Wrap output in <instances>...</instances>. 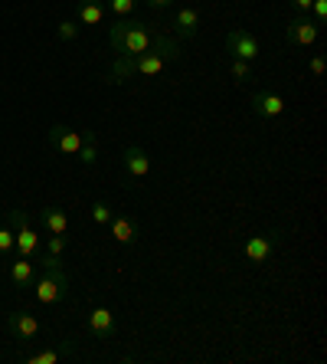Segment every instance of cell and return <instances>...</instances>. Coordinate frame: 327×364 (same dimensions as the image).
I'll return each mask as SVG.
<instances>
[{
  "label": "cell",
  "mask_w": 327,
  "mask_h": 364,
  "mask_svg": "<svg viewBox=\"0 0 327 364\" xmlns=\"http://www.w3.org/2000/svg\"><path fill=\"white\" fill-rule=\"evenodd\" d=\"M324 69H327L324 56H314V60H311V73H314V76H324Z\"/></svg>",
  "instance_id": "27"
},
{
  "label": "cell",
  "mask_w": 327,
  "mask_h": 364,
  "mask_svg": "<svg viewBox=\"0 0 327 364\" xmlns=\"http://www.w3.org/2000/svg\"><path fill=\"white\" fill-rule=\"evenodd\" d=\"M226 50L233 60H259V40H255V33L252 30H245V26H235V30H229L226 36Z\"/></svg>",
  "instance_id": "5"
},
{
  "label": "cell",
  "mask_w": 327,
  "mask_h": 364,
  "mask_svg": "<svg viewBox=\"0 0 327 364\" xmlns=\"http://www.w3.org/2000/svg\"><path fill=\"white\" fill-rule=\"evenodd\" d=\"M66 246H69L66 237H56V233H50V237H46V253H50V256H62V253H66Z\"/></svg>",
  "instance_id": "23"
},
{
  "label": "cell",
  "mask_w": 327,
  "mask_h": 364,
  "mask_svg": "<svg viewBox=\"0 0 327 364\" xmlns=\"http://www.w3.org/2000/svg\"><path fill=\"white\" fill-rule=\"evenodd\" d=\"M111 217H115V213H111V207L105 200H95L92 203V223H95V227H109Z\"/></svg>",
  "instance_id": "19"
},
{
  "label": "cell",
  "mask_w": 327,
  "mask_h": 364,
  "mask_svg": "<svg viewBox=\"0 0 327 364\" xmlns=\"http://www.w3.org/2000/svg\"><path fill=\"white\" fill-rule=\"evenodd\" d=\"M321 40V23L311 20V14H294L288 20V43L294 46H314Z\"/></svg>",
  "instance_id": "6"
},
{
  "label": "cell",
  "mask_w": 327,
  "mask_h": 364,
  "mask_svg": "<svg viewBox=\"0 0 327 364\" xmlns=\"http://www.w3.org/2000/svg\"><path fill=\"white\" fill-rule=\"evenodd\" d=\"M125 174L135 181V184L151 178V158H148L144 148H138V144H128L125 148Z\"/></svg>",
  "instance_id": "7"
},
{
  "label": "cell",
  "mask_w": 327,
  "mask_h": 364,
  "mask_svg": "<svg viewBox=\"0 0 327 364\" xmlns=\"http://www.w3.org/2000/svg\"><path fill=\"white\" fill-rule=\"evenodd\" d=\"M40 223L46 233H56V237H66L69 233V213L62 210V207H43Z\"/></svg>",
  "instance_id": "13"
},
{
  "label": "cell",
  "mask_w": 327,
  "mask_h": 364,
  "mask_svg": "<svg viewBox=\"0 0 327 364\" xmlns=\"http://www.w3.org/2000/svg\"><path fill=\"white\" fill-rule=\"evenodd\" d=\"M308 14H314V17H311L314 23H324V20H327V0H314Z\"/></svg>",
  "instance_id": "26"
},
{
  "label": "cell",
  "mask_w": 327,
  "mask_h": 364,
  "mask_svg": "<svg viewBox=\"0 0 327 364\" xmlns=\"http://www.w3.org/2000/svg\"><path fill=\"white\" fill-rule=\"evenodd\" d=\"M7 331L20 341H30L40 335V318L33 312H10L7 315Z\"/></svg>",
  "instance_id": "10"
},
{
  "label": "cell",
  "mask_w": 327,
  "mask_h": 364,
  "mask_svg": "<svg viewBox=\"0 0 327 364\" xmlns=\"http://www.w3.org/2000/svg\"><path fill=\"white\" fill-rule=\"evenodd\" d=\"M56 33H59V40H76V36H79V26L76 23H72V20H62V23H59L56 26Z\"/></svg>",
  "instance_id": "25"
},
{
  "label": "cell",
  "mask_w": 327,
  "mask_h": 364,
  "mask_svg": "<svg viewBox=\"0 0 327 364\" xmlns=\"http://www.w3.org/2000/svg\"><path fill=\"white\" fill-rule=\"evenodd\" d=\"M170 4H174V0H148L151 10H164V7H170Z\"/></svg>",
  "instance_id": "29"
},
{
  "label": "cell",
  "mask_w": 327,
  "mask_h": 364,
  "mask_svg": "<svg viewBox=\"0 0 327 364\" xmlns=\"http://www.w3.org/2000/svg\"><path fill=\"white\" fill-rule=\"evenodd\" d=\"M76 158L85 164V168H89V164H95V158H99V141H95V132H82V148H79Z\"/></svg>",
  "instance_id": "18"
},
{
  "label": "cell",
  "mask_w": 327,
  "mask_h": 364,
  "mask_svg": "<svg viewBox=\"0 0 327 364\" xmlns=\"http://www.w3.org/2000/svg\"><path fill=\"white\" fill-rule=\"evenodd\" d=\"M7 227L13 230V250H17V256L33 259L36 250H40V233L30 227V217L23 210H7Z\"/></svg>",
  "instance_id": "4"
},
{
  "label": "cell",
  "mask_w": 327,
  "mask_h": 364,
  "mask_svg": "<svg viewBox=\"0 0 327 364\" xmlns=\"http://www.w3.org/2000/svg\"><path fill=\"white\" fill-rule=\"evenodd\" d=\"M10 282L13 286H30L33 282V259H26V256H17L13 263H10Z\"/></svg>",
  "instance_id": "17"
},
{
  "label": "cell",
  "mask_w": 327,
  "mask_h": 364,
  "mask_svg": "<svg viewBox=\"0 0 327 364\" xmlns=\"http://www.w3.org/2000/svg\"><path fill=\"white\" fill-rule=\"evenodd\" d=\"M76 14H79V23L85 26H101V20H105V7L99 0H79Z\"/></svg>",
  "instance_id": "16"
},
{
  "label": "cell",
  "mask_w": 327,
  "mask_h": 364,
  "mask_svg": "<svg viewBox=\"0 0 327 364\" xmlns=\"http://www.w3.org/2000/svg\"><path fill=\"white\" fill-rule=\"evenodd\" d=\"M46 138H50V144L59 154H72L76 158L79 148H82V132H76V128H69V125H52Z\"/></svg>",
  "instance_id": "8"
},
{
  "label": "cell",
  "mask_w": 327,
  "mask_h": 364,
  "mask_svg": "<svg viewBox=\"0 0 327 364\" xmlns=\"http://www.w3.org/2000/svg\"><path fill=\"white\" fill-rule=\"evenodd\" d=\"M203 23V14L196 7H180L174 17V26H177V40H193L196 30Z\"/></svg>",
  "instance_id": "12"
},
{
  "label": "cell",
  "mask_w": 327,
  "mask_h": 364,
  "mask_svg": "<svg viewBox=\"0 0 327 364\" xmlns=\"http://www.w3.org/2000/svg\"><path fill=\"white\" fill-rule=\"evenodd\" d=\"M154 40H157V33H154L148 23H141V20L118 17V23L109 26V43H111V50H115L118 56H138V53H148Z\"/></svg>",
  "instance_id": "2"
},
{
  "label": "cell",
  "mask_w": 327,
  "mask_h": 364,
  "mask_svg": "<svg viewBox=\"0 0 327 364\" xmlns=\"http://www.w3.org/2000/svg\"><path fill=\"white\" fill-rule=\"evenodd\" d=\"M252 112H255L259 119H278V115L285 112V99L278 92H255L252 95Z\"/></svg>",
  "instance_id": "11"
},
{
  "label": "cell",
  "mask_w": 327,
  "mask_h": 364,
  "mask_svg": "<svg viewBox=\"0 0 327 364\" xmlns=\"http://www.w3.org/2000/svg\"><path fill=\"white\" fill-rule=\"evenodd\" d=\"M109 230H111V240H115V243L131 246L138 240V227H135V220H131V217H111Z\"/></svg>",
  "instance_id": "15"
},
{
  "label": "cell",
  "mask_w": 327,
  "mask_h": 364,
  "mask_svg": "<svg viewBox=\"0 0 327 364\" xmlns=\"http://www.w3.org/2000/svg\"><path fill=\"white\" fill-rule=\"evenodd\" d=\"M180 60V46L177 40H167V36H157L151 43L148 53H138V56H118L111 63V73H109V82H125L131 76H160L170 63Z\"/></svg>",
  "instance_id": "1"
},
{
  "label": "cell",
  "mask_w": 327,
  "mask_h": 364,
  "mask_svg": "<svg viewBox=\"0 0 327 364\" xmlns=\"http://www.w3.org/2000/svg\"><path fill=\"white\" fill-rule=\"evenodd\" d=\"M311 4H314V0H292V7L298 10V14H308V10H311Z\"/></svg>",
  "instance_id": "28"
},
{
  "label": "cell",
  "mask_w": 327,
  "mask_h": 364,
  "mask_svg": "<svg viewBox=\"0 0 327 364\" xmlns=\"http://www.w3.org/2000/svg\"><path fill=\"white\" fill-rule=\"evenodd\" d=\"M33 296L40 305H56L69 296V276L59 256H43V276L33 282Z\"/></svg>",
  "instance_id": "3"
},
{
  "label": "cell",
  "mask_w": 327,
  "mask_h": 364,
  "mask_svg": "<svg viewBox=\"0 0 327 364\" xmlns=\"http://www.w3.org/2000/svg\"><path fill=\"white\" fill-rule=\"evenodd\" d=\"M229 73H233L235 82H245V79L252 76V63H245V60H233V63H229Z\"/></svg>",
  "instance_id": "21"
},
{
  "label": "cell",
  "mask_w": 327,
  "mask_h": 364,
  "mask_svg": "<svg viewBox=\"0 0 327 364\" xmlns=\"http://www.w3.org/2000/svg\"><path fill=\"white\" fill-rule=\"evenodd\" d=\"M89 331L99 335V338H111L115 335V315H111V309H105V305L92 309L89 312Z\"/></svg>",
  "instance_id": "14"
},
{
  "label": "cell",
  "mask_w": 327,
  "mask_h": 364,
  "mask_svg": "<svg viewBox=\"0 0 327 364\" xmlns=\"http://www.w3.org/2000/svg\"><path fill=\"white\" fill-rule=\"evenodd\" d=\"M10 253H13V230L4 223L0 227V256H10Z\"/></svg>",
  "instance_id": "24"
},
{
  "label": "cell",
  "mask_w": 327,
  "mask_h": 364,
  "mask_svg": "<svg viewBox=\"0 0 327 364\" xmlns=\"http://www.w3.org/2000/svg\"><path fill=\"white\" fill-rule=\"evenodd\" d=\"M275 237L278 233H255V237L245 240L243 253L249 263H265V259H272V253H275Z\"/></svg>",
  "instance_id": "9"
},
{
  "label": "cell",
  "mask_w": 327,
  "mask_h": 364,
  "mask_svg": "<svg viewBox=\"0 0 327 364\" xmlns=\"http://www.w3.org/2000/svg\"><path fill=\"white\" fill-rule=\"evenodd\" d=\"M135 4L138 0H109V7L115 17H131V14H135Z\"/></svg>",
  "instance_id": "22"
},
{
  "label": "cell",
  "mask_w": 327,
  "mask_h": 364,
  "mask_svg": "<svg viewBox=\"0 0 327 364\" xmlns=\"http://www.w3.org/2000/svg\"><path fill=\"white\" fill-rule=\"evenodd\" d=\"M69 348H62V351H36V355H30L26 361L30 364H59L62 358H66Z\"/></svg>",
  "instance_id": "20"
}]
</instances>
